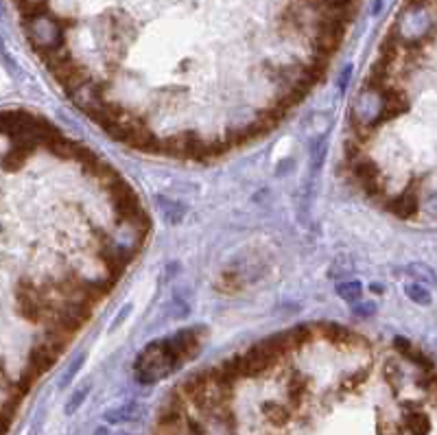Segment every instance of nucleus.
Returning a JSON list of instances; mask_svg holds the SVG:
<instances>
[{"instance_id":"nucleus-1","label":"nucleus","mask_w":437,"mask_h":435,"mask_svg":"<svg viewBox=\"0 0 437 435\" xmlns=\"http://www.w3.org/2000/svg\"><path fill=\"white\" fill-rule=\"evenodd\" d=\"M147 236L114 169L40 116L0 114V420L112 294Z\"/></svg>"},{"instance_id":"nucleus-3","label":"nucleus","mask_w":437,"mask_h":435,"mask_svg":"<svg viewBox=\"0 0 437 435\" xmlns=\"http://www.w3.org/2000/svg\"><path fill=\"white\" fill-rule=\"evenodd\" d=\"M121 435H125V433H121ZM127 435H129V433H127Z\"/></svg>"},{"instance_id":"nucleus-2","label":"nucleus","mask_w":437,"mask_h":435,"mask_svg":"<svg viewBox=\"0 0 437 435\" xmlns=\"http://www.w3.org/2000/svg\"><path fill=\"white\" fill-rule=\"evenodd\" d=\"M201 348V331L191 329L175 333L173 337L154 341L147 346L138 361H136V376L142 383H156L160 379H166L173 374L181 364H186L189 359H193Z\"/></svg>"}]
</instances>
